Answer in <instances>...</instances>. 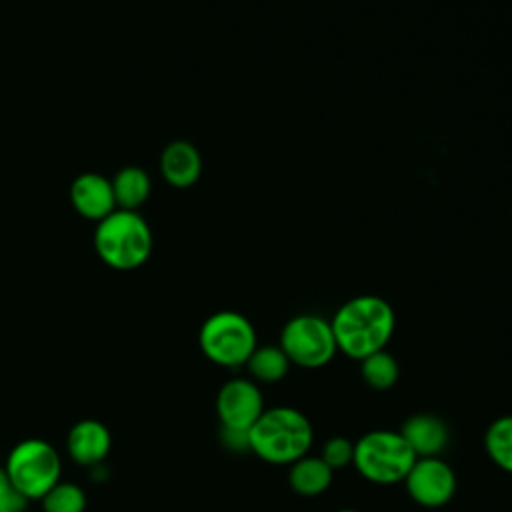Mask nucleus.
Here are the masks:
<instances>
[{
	"instance_id": "1",
	"label": "nucleus",
	"mask_w": 512,
	"mask_h": 512,
	"mask_svg": "<svg viewBox=\"0 0 512 512\" xmlns=\"http://www.w3.org/2000/svg\"><path fill=\"white\" fill-rule=\"evenodd\" d=\"M330 326L338 352L360 362L374 352L386 350L396 328V312L382 296L360 294L334 312Z\"/></svg>"
},
{
	"instance_id": "2",
	"label": "nucleus",
	"mask_w": 512,
	"mask_h": 512,
	"mask_svg": "<svg viewBox=\"0 0 512 512\" xmlns=\"http://www.w3.org/2000/svg\"><path fill=\"white\" fill-rule=\"evenodd\" d=\"M314 444L310 418L292 406L264 408L248 430V448L268 464H292Z\"/></svg>"
},
{
	"instance_id": "3",
	"label": "nucleus",
	"mask_w": 512,
	"mask_h": 512,
	"mask_svg": "<svg viewBox=\"0 0 512 512\" xmlns=\"http://www.w3.org/2000/svg\"><path fill=\"white\" fill-rule=\"evenodd\" d=\"M94 248L100 260L114 270L140 268L152 252V230L132 210H114L98 222Z\"/></svg>"
},
{
	"instance_id": "4",
	"label": "nucleus",
	"mask_w": 512,
	"mask_h": 512,
	"mask_svg": "<svg viewBox=\"0 0 512 512\" xmlns=\"http://www.w3.org/2000/svg\"><path fill=\"white\" fill-rule=\"evenodd\" d=\"M414 462L416 454L400 432L370 430L354 442L352 466L372 484L390 486L404 482Z\"/></svg>"
},
{
	"instance_id": "5",
	"label": "nucleus",
	"mask_w": 512,
	"mask_h": 512,
	"mask_svg": "<svg viewBox=\"0 0 512 512\" xmlns=\"http://www.w3.org/2000/svg\"><path fill=\"white\" fill-rule=\"evenodd\" d=\"M198 344L210 362L224 368H238L246 366L258 346V338L252 322L244 314L220 310L200 326Z\"/></svg>"
},
{
	"instance_id": "6",
	"label": "nucleus",
	"mask_w": 512,
	"mask_h": 512,
	"mask_svg": "<svg viewBox=\"0 0 512 512\" xmlns=\"http://www.w3.org/2000/svg\"><path fill=\"white\" fill-rule=\"evenodd\" d=\"M4 472L26 500H40L60 480V456L52 444L30 438L12 448Z\"/></svg>"
},
{
	"instance_id": "7",
	"label": "nucleus",
	"mask_w": 512,
	"mask_h": 512,
	"mask_svg": "<svg viewBox=\"0 0 512 512\" xmlns=\"http://www.w3.org/2000/svg\"><path fill=\"white\" fill-rule=\"evenodd\" d=\"M278 346L290 364L308 370L326 366L338 352L330 320L318 314L292 316L282 326Z\"/></svg>"
},
{
	"instance_id": "8",
	"label": "nucleus",
	"mask_w": 512,
	"mask_h": 512,
	"mask_svg": "<svg viewBox=\"0 0 512 512\" xmlns=\"http://www.w3.org/2000/svg\"><path fill=\"white\" fill-rule=\"evenodd\" d=\"M408 496L424 508H440L456 494V472L440 456L416 458L404 478Z\"/></svg>"
},
{
	"instance_id": "9",
	"label": "nucleus",
	"mask_w": 512,
	"mask_h": 512,
	"mask_svg": "<svg viewBox=\"0 0 512 512\" xmlns=\"http://www.w3.org/2000/svg\"><path fill=\"white\" fill-rule=\"evenodd\" d=\"M264 412V396L252 378L226 380L216 394V414L222 428L248 432Z\"/></svg>"
},
{
	"instance_id": "10",
	"label": "nucleus",
	"mask_w": 512,
	"mask_h": 512,
	"mask_svg": "<svg viewBox=\"0 0 512 512\" xmlns=\"http://www.w3.org/2000/svg\"><path fill=\"white\" fill-rule=\"evenodd\" d=\"M70 202L80 216L94 222L104 220L116 210L112 180L96 172L80 174L70 186Z\"/></svg>"
},
{
	"instance_id": "11",
	"label": "nucleus",
	"mask_w": 512,
	"mask_h": 512,
	"mask_svg": "<svg viewBox=\"0 0 512 512\" xmlns=\"http://www.w3.org/2000/svg\"><path fill=\"white\" fill-rule=\"evenodd\" d=\"M160 172L170 186L190 188L202 174V156L194 144L174 140L160 154Z\"/></svg>"
},
{
	"instance_id": "12",
	"label": "nucleus",
	"mask_w": 512,
	"mask_h": 512,
	"mask_svg": "<svg viewBox=\"0 0 512 512\" xmlns=\"http://www.w3.org/2000/svg\"><path fill=\"white\" fill-rule=\"evenodd\" d=\"M400 434L404 436L416 458L438 456L448 444V426L444 424V420L426 412L410 416L402 424Z\"/></svg>"
},
{
	"instance_id": "13",
	"label": "nucleus",
	"mask_w": 512,
	"mask_h": 512,
	"mask_svg": "<svg viewBox=\"0 0 512 512\" xmlns=\"http://www.w3.org/2000/svg\"><path fill=\"white\" fill-rule=\"evenodd\" d=\"M110 450V432L96 420L78 422L68 434V454L82 466H94Z\"/></svg>"
},
{
	"instance_id": "14",
	"label": "nucleus",
	"mask_w": 512,
	"mask_h": 512,
	"mask_svg": "<svg viewBox=\"0 0 512 512\" xmlns=\"http://www.w3.org/2000/svg\"><path fill=\"white\" fill-rule=\"evenodd\" d=\"M334 470L320 456H302L288 468V484L292 492L304 498H314L326 492L332 484Z\"/></svg>"
},
{
	"instance_id": "15",
	"label": "nucleus",
	"mask_w": 512,
	"mask_h": 512,
	"mask_svg": "<svg viewBox=\"0 0 512 512\" xmlns=\"http://www.w3.org/2000/svg\"><path fill=\"white\" fill-rule=\"evenodd\" d=\"M112 192L118 210L138 212L150 196V176L138 166H126L114 176Z\"/></svg>"
},
{
	"instance_id": "16",
	"label": "nucleus",
	"mask_w": 512,
	"mask_h": 512,
	"mask_svg": "<svg viewBox=\"0 0 512 512\" xmlns=\"http://www.w3.org/2000/svg\"><path fill=\"white\" fill-rule=\"evenodd\" d=\"M246 366L256 384H276L288 374L292 364L280 346L266 344V346H256Z\"/></svg>"
},
{
	"instance_id": "17",
	"label": "nucleus",
	"mask_w": 512,
	"mask_h": 512,
	"mask_svg": "<svg viewBox=\"0 0 512 512\" xmlns=\"http://www.w3.org/2000/svg\"><path fill=\"white\" fill-rule=\"evenodd\" d=\"M484 450L492 464L512 474V414L490 422L484 432Z\"/></svg>"
},
{
	"instance_id": "18",
	"label": "nucleus",
	"mask_w": 512,
	"mask_h": 512,
	"mask_svg": "<svg viewBox=\"0 0 512 512\" xmlns=\"http://www.w3.org/2000/svg\"><path fill=\"white\" fill-rule=\"evenodd\" d=\"M360 374L372 390H388L396 384L400 368L390 352L380 350L360 360Z\"/></svg>"
},
{
	"instance_id": "19",
	"label": "nucleus",
	"mask_w": 512,
	"mask_h": 512,
	"mask_svg": "<svg viewBox=\"0 0 512 512\" xmlns=\"http://www.w3.org/2000/svg\"><path fill=\"white\" fill-rule=\"evenodd\" d=\"M46 512H84L86 496L84 490L72 482H56L42 498Z\"/></svg>"
},
{
	"instance_id": "20",
	"label": "nucleus",
	"mask_w": 512,
	"mask_h": 512,
	"mask_svg": "<svg viewBox=\"0 0 512 512\" xmlns=\"http://www.w3.org/2000/svg\"><path fill=\"white\" fill-rule=\"evenodd\" d=\"M334 472L346 466H352L354 460V442H350L344 436H332L322 444V450L318 454Z\"/></svg>"
},
{
	"instance_id": "21",
	"label": "nucleus",
	"mask_w": 512,
	"mask_h": 512,
	"mask_svg": "<svg viewBox=\"0 0 512 512\" xmlns=\"http://www.w3.org/2000/svg\"><path fill=\"white\" fill-rule=\"evenodd\" d=\"M26 498L12 486L6 472L0 470V512H22Z\"/></svg>"
},
{
	"instance_id": "22",
	"label": "nucleus",
	"mask_w": 512,
	"mask_h": 512,
	"mask_svg": "<svg viewBox=\"0 0 512 512\" xmlns=\"http://www.w3.org/2000/svg\"><path fill=\"white\" fill-rule=\"evenodd\" d=\"M222 440H224L226 448H230V450H234V452L250 450V448H248V432H244V430L222 428Z\"/></svg>"
},
{
	"instance_id": "23",
	"label": "nucleus",
	"mask_w": 512,
	"mask_h": 512,
	"mask_svg": "<svg viewBox=\"0 0 512 512\" xmlns=\"http://www.w3.org/2000/svg\"><path fill=\"white\" fill-rule=\"evenodd\" d=\"M336 512H358V510H354V508H342V510H336Z\"/></svg>"
}]
</instances>
